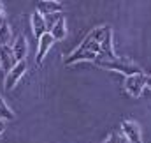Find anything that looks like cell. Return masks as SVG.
I'll list each match as a JSON object with an SVG mask.
<instances>
[{"mask_svg": "<svg viewBox=\"0 0 151 143\" xmlns=\"http://www.w3.org/2000/svg\"><path fill=\"white\" fill-rule=\"evenodd\" d=\"M4 12V5H2V2H0V14Z\"/></svg>", "mask_w": 151, "mask_h": 143, "instance_id": "e0dca14e", "label": "cell"}, {"mask_svg": "<svg viewBox=\"0 0 151 143\" xmlns=\"http://www.w3.org/2000/svg\"><path fill=\"white\" fill-rule=\"evenodd\" d=\"M0 120H4V122L14 120V111L5 104V101L2 99V96H0Z\"/></svg>", "mask_w": 151, "mask_h": 143, "instance_id": "7c38bea8", "label": "cell"}, {"mask_svg": "<svg viewBox=\"0 0 151 143\" xmlns=\"http://www.w3.org/2000/svg\"><path fill=\"white\" fill-rule=\"evenodd\" d=\"M146 80L148 76L142 72V74H134V76H127L125 80V90L128 96L132 97H139L142 94V90L146 88Z\"/></svg>", "mask_w": 151, "mask_h": 143, "instance_id": "3957f363", "label": "cell"}, {"mask_svg": "<svg viewBox=\"0 0 151 143\" xmlns=\"http://www.w3.org/2000/svg\"><path fill=\"white\" fill-rule=\"evenodd\" d=\"M102 143H128L125 140V136L121 134V133H118V131H113L111 134H109V138L107 140H104Z\"/></svg>", "mask_w": 151, "mask_h": 143, "instance_id": "5bb4252c", "label": "cell"}, {"mask_svg": "<svg viewBox=\"0 0 151 143\" xmlns=\"http://www.w3.org/2000/svg\"><path fill=\"white\" fill-rule=\"evenodd\" d=\"M121 134L130 143H142L141 129H139L137 122H134V120H123L121 122Z\"/></svg>", "mask_w": 151, "mask_h": 143, "instance_id": "277c9868", "label": "cell"}, {"mask_svg": "<svg viewBox=\"0 0 151 143\" xmlns=\"http://www.w3.org/2000/svg\"><path fill=\"white\" fill-rule=\"evenodd\" d=\"M95 64L99 67H104V69H109V71H116L121 72V74H127V76H134V74H142L141 67L132 62L130 58H113V60H104V58H97Z\"/></svg>", "mask_w": 151, "mask_h": 143, "instance_id": "7a4b0ae2", "label": "cell"}, {"mask_svg": "<svg viewBox=\"0 0 151 143\" xmlns=\"http://www.w3.org/2000/svg\"><path fill=\"white\" fill-rule=\"evenodd\" d=\"M16 64H18V62H16V58H14L12 48H11V46H2V48H0V67L5 71V74L11 71Z\"/></svg>", "mask_w": 151, "mask_h": 143, "instance_id": "8992f818", "label": "cell"}, {"mask_svg": "<svg viewBox=\"0 0 151 143\" xmlns=\"http://www.w3.org/2000/svg\"><path fill=\"white\" fill-rule=\"evenodd\" d=\"M55 41H62V39H65L67 36V28H65V18H58L56 21H55V25L51 27V32H49Z\"/></svg>", "mask_w": 151, "mask_h": 143, "instance_id": "8fae6325", "label": "cell"}, {"mask_svg": "<svg viewBox=\"0 0 151 143\" xmlns=\"http://www.w3.org/2000/svg\"><path fill=\"white\" fill-rule=\"evenodd\" d=\"M62 11V4L55 2V0H40L37 2V12L42 16H49V14H55V12H60Z\"/></svg>", "mask_w": 151, "mask_h": 143, "instance_id": "ba28073f", "label": "cell"}, {"mask_svg": "<svg viewBox=\"0 0 151 143\" xmlns=\"http://www.w3.org/2000/svg\"><path fill=\"white\" fill-rule=\"evenodd\" d=\"M25 71H27V62L23 60V62H18L11 71L5 74V81H4V85H5V88H14V85L19 81V78L25 74Z\"/></svg>", "mask_w": 151, "mask_h": 143, "instance_id": "5b68a950", "label": "cell"}, {"mask_svg": "<svg viewBox=\"0 0 151 143\" xmlns=\"http://www.w3.org/2000/svg\"><path fill=\"white\" fill-rule=\"evenodd\" d=\"M12 53H14V58L16 62H23L27 53H28V42H27V37L19 36L14 41V46H12Z\"/></svg>", "mask_w": 151, "mask_h": 143, "instance_id": "52a82bcc", "label": "cell"}, {"mask_svg": "<svg viewBox=\"0 0 151 143\" xmlns=\"http://www.w3.org/2000/svg\"><path fill=\"white\" fill-rule=\"evenodd\" d=\"M106 30H107V25L93 28L88 36L84 37V41L79 44V48L67 57L65 66H72L76 62H83V60L95 62L100 57V41H102L104 34H106Z\"/></svg>", "mask_w": 151, "mask_h": 143, "instance_id": "6da1fadb", "label": "cell"}, {"mask_svg": "<svg viewBox=\"0 0 151 143\" xmlns=\"http://www.w3.org/2000/svg\"><path fill=\"white\" fill-rule=\"evenodd\" d=\"M146 85L150 87V90H151V76H148V80H146Z\"/></svg>", "mask_w": 151, "mask_h": 143, "instance_id": "2e32d148", "label": "cell"}, {"mask_svg": "<svg viewBox=\"0 0 151 143\" xmlns=\"http://www.w3.org/2000/svg\"><path fill=\"white\" fill-rule=\"evenodd\" d=\"M4 131H5V122H4V120H0V134H2Z\"/></svg>", "mask_w": 151, "mask_h": 143, "instance_id": "9a60e30c", "label": "cell"}, {"mask_svg": "<svg viewBox=\"0 0 151 143\" xmlns=\"http://www.w3.org/2000/svg\"><path fill=\"white\" fill-rule=\"evenodd\" d=\"M9 39H11V28H9V25L5 21H2L0 23V48L7 46Z\"/></svg>", "mask_w": 151, "mask_h": 143, "instance_id": "4fadbf2b", "label": "cell"}, {"mask_svg": "<svg viewBox=\"0 0 151 143\" xmlns=\"http://www.w3.org/2000/svg\"><path fill=\"white\" fill-rule=\"evenodd\" d=\"M32 28H34V34L37 39L46 34V30H47V23H46V20H44V16L42 14H39V12H34L32 14Z\"/></svg>", "mask_w": 151, "mask_h": 143, "instance_id": "9c48e42d", "label": "cell"}, {"mask_svg": "<svg viewBox=\"0 0 151 143\" xmlns=\"http://www.w3.org/2000/svg\"><path fill=\"white\" fill-rule=\"evenodd\" d=\"M55 42V39L53 36L49 34V32H46L44 36L39 39V51H37V64H42V58H44V55L47 53V50L51 48V44Z\"/></svg>", "mask_w": 151, "mask_h": 143, "instance_id": "30bf717a", "label": "cell"}]
</instances>
